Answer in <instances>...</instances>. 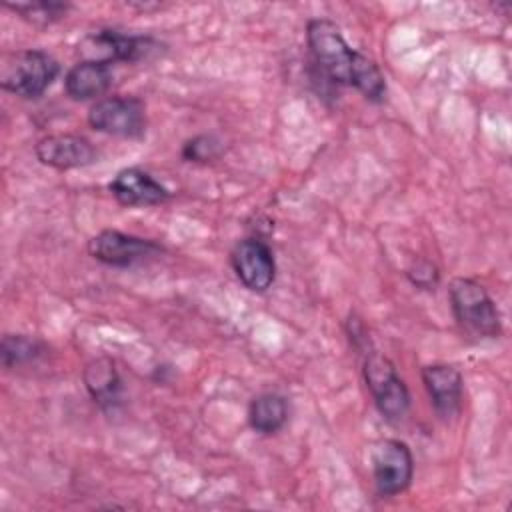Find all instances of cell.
<instances>
[{"label": "cell", "instance_id": "52a82bcc", "mask_svg": "<svg viewBox=\"0 0 512 512\" xmlns=\"http://www.w3.org/2000/svg\"><path fill=\"white\" fill-rule=\"evenodd\" d=\"M88 124L110 136L140 138L146 132V108L136 96H108L90 108Z\"/></svg>", "mask_w": 512, "mask_h": 512}, {"label": "cell", "instance_id": "2e32d148", "mask_svg": "<svg viewBox=\"0 0 512 512\" xmlns=\"http://www.w3.org/2000/svg\"><path fill=\"white\" fill-rule=\"evenodd\" d=\"M44 350L46 346L36 338H30L24 334H4L0 344L2 366L12 368V366L34 362L44 354Z\"/></svg>", "mask_w": 512, "mask_h": 512}, {"label": "cell", "instance_id": "d6986e66", "mask_svg": "<svg viewBox=\"0 0 512 512\" xmlns=\"http://www.w3.org/2000/svg\"><path fill=\"white\" fill-rule=\"evenodd\" d=\"M406 276L416 288H422V290H434L440 280V272L430 260H416L408 268Z\"/></svg>", "mask_w": 512, "mask_h": 512}, {"label": "cell", "instance_id": "ac0fdd59", "mask_svg": "<svg viewBox=\"0 0 512 512\" xmlns=\"http://www.w3.org/2000/svg\"><path fill=\"white\" fill-rule=\"evenodd\" d=\"M218 154H220V142L208 134L194 136L182 146V158L188 162H208Z\"/></svg>", "mask_w": 512, "mask_h": 512}, {"label": "cell", "instance_id": "e0dca14e", "mask_svg": "<svg viewBox=\"0 0 512 512\" xmlns=\"http://www.w3.org/2000/svg\"><path fill=\"white\" fill-rule=\"evenodd\" d=\"M6 8L20 14L22 20H26L38 28H46V26H52L54 22L62 20L66 16V12L70 10V4L40 0V2H16V4L8 2Z\"/></svg>", "mask_w": 512, "mask_h": 512}, {"label": "cell", "instance_id": "30bf717a", "mask_svg": "<svg viewBox=\"0 0 512 512\" xmlns=\"http://www.w3.org/2000/svg\"><path fill=\"white\" fill-rule=\"evenodd\" d=\"M422 382L442 420H452L462 410L464 380L462 374L448 364H428L422 368Z\"/></svg>", "mask_w": 512, "mask_h": 512}, {"label": "cell", "instance_id": "5b68a950", "mask_svg": "<svg viewBox=\"0 0 512 512\" xmlns=\"http://www.w3.org/2000/svg\"><path fill=\"white\" fill-rule=\"evenodd\" d=\"M158 48H160V42L154 40L152 36L124 34L112 28L90 32L78 44V52L82 60L102 62V64L138 62L158 52Z\"/></svg>", "mask_w": 512, "mask_h": 512}, {"label": "cell", "instance_id": "3957f363", "mask_svg": "<svg viewBox=\"0 0 512 512\" xmlns=\"http://www.w3.org/2000/svg\"><path fill=\"white\" fill-rule=\"evenodd\" d=\"M60 64L44 50L10 52L0 64V86L20 98H38L56 80Z\"/></svg>", "mask_w": 512, "mask_h": 512}, {"label": "cell", "instance_id": "8fae6325", "mask_svg": "<svg viewBox=\"0 0 512 512\" xmlns=\"http://www.w3.org/2000/svg\"><path fill=\"white\" fill-rule=\"evenodd\" d=\"M36 158L56 170H72L88 166L96 160V148L80 134H52L38 140Z\"/></svg>", "mask_w": 512, "mask_h": 512}, {"label": "cell", "instance_id": "9a60e30c", "mask_svg": "<svg viewBox=\"0 0 512 512\" xmlns=\"http://www.w3.org/2000/svg\"><path fill=\"white\" fill-rule=\"evenodd\" d=\"M288 420L286 398L276 392L258 394L248 406V422L260 434L278 432Z\"/></svg>", "mask_w": 512, "mask_h": 512}, {"label": "cell", "instance_id": "8992f818", "mask_svg": "<svg viewBox=\"0 0 512 512\" xmlns=\"http://www.w3.org/2000/svg\"><path fill=\"white\" fill-rule=\"evenodd\" d=\"M372 476L378 496L402 494L414 476V458L406 442L396 438L378 440L372 446Z\"/></svg>", "mask_w": 512, "mask_h": 512}, {"label": "cell", "instance_id": "7a4b0ae2", "mask_svg": "<svg viewBox=\"0 0 512 512\" xmlns=\"http://www.w3.org/2000/svg\"><path fill=\"white\" fill-rule=\"evenodd\" d=\"M452 314L458 326L476 340H490L502 334L500 312L484 290L472 278H454L448 286Z\"/></svg>", "mask_w": 512, "mask_h": 512}, {"label": "cell", "instance_id": "4fadbf2b", "mask_svg": "<svg viewBox=\"0 0 512 512\" xmlns=\"http://www.w3.org/2000/svg\"><path fill=\"white\" fill-rule=\"evenodd\" d=\"M110 84H112L110 64L90 62V60H80L78 64H74L64 78L66 94L72 100L98 98L106 94Z\"/></svg>", "mask_w": 512, "mask_h": 512}, {"label": "cell", "instance_id": "6da1fadb", "mask_svg": "<svg viewBox=\"0 0 512 512\" xmlns=\"http://www.w3.org/2000/svg\"><path fill=\"white\" fill-rule=\"evenodd\" d=\"M306 42L318 70L336 84L354 86L370 102H382L386 80L372 58L354 50L344 40L340 28L326 18L306 24Z\"/></svg>", "mask_w": 512, "mask_h": 512}, {"label": "cell", "instance_id": "5bb4252c", "mask_svg": "<svg viewBox=\"0 0 512 512\" xmlns=\"http://www.w3.org/2000/svg\"><path fill=\"white\" fill-rule=\"evenodd\" d=\"M84 384L100 408H112L120 400V378L108 358H96L84 368Z\"/></svg>", "mask_w": 512, "mask_h": 512}, {"label": "cell", "instance_id": "9c48e42d", "mask_svg": "<svg viewBox=\"0 0 512 512\" xmlns=\"http://www.w3.org/2000/svg\"><path fill=\"white\" fill-rule=\"evenodd\" d=\"M232 268L238 280L252 292H266L276 278L272 248L260 238H244L232 250Z\"/></svg>", "mask_w": 512, "mask_h": 512}, {"label": "cell", "instance_id": "7c38bea8", "mask_svg": "<svg viewBox=\"0 0 512 512\" xmlns=\"http://www.w3.org/2000/svg\"><path fill=\"white\" fill-rule=\"evenodd\" d=\"M112 196L118 204L134 208V206H156L170 198L166 186H162L150 172L130 166L120 170L114 180L108 184Z\"/></svg>", "mask_w": 512, "mask_h": 512}, {"label": "cell", "instance_id": "ba28073f", "mask_svg": "<svg viewBox=\"0 0 512 512\" xmlns=\"http://www.w3.org/2000/svg\"><path fill=\"white\" fill-rule=\"evenodd\" d=\"M88 252L102 264L126 268L158 256L162 252V246L154 240L124 234L120 230H102L94 238H90Z\"/></svg>", "mask_w": 512, "mask_h": 512}, {"label": "cell", "instance_id": "277c9868", "mask_svg": "<svg viewBox=\"0 0 512 512\" xmlns=\"http://www.w3.org/2000/svg\"><path fill=\"white\" fill-rule=\"evenodd\" d=\"M358 352L362 354L364 380L378 412L388 422L402 420L410 408V392L404 380L396 374L394 364L378 350H374L370 342Z\"/></svg>", "mask_w": 512, "mask_h": 512}]
</instances>
